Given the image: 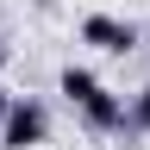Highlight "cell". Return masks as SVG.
Listing matches in <instances>:
<instances>
[{
  "label": "cell",
  "instance_id": "cell-1",
  "mask_svg": "<svg viewBox=\"0 0 150 150\" xmlns=\"http://www.w3.org/2000/svg\"><path fill=\"white\" fill-rule=\"evenodd\" d=\"M44 144H50V106L38 94H13L0 119V150H44Z\"/></svg>",
  "mask_w": 150,
  "mask_h": 150
},
{
  "label": "cell",
  "instance_id": "cell-2",
  "mask_svg": "<svg viewBox=\"0 0 150 150\" xmlns=\"http://www.w3.org/2000/svg\"><path fill=\"white\" fill-rule=\"evenodd\" d=\"M75 125H81L88 138H125V131H131V106H125V94H112L100 81L81 106H75Z\"/></svg>",
  "mask_w": 150,
  "mask_h": 150
},
{
  "label": "cell",
  "instance_id": "cell-3",
  "mask_svg": "<svg viewBox=\"0 0 150 150\" xmlns=\"http://www.w3.org/2000/svg\"><path fill=\"white\" fill-rule=\"evenodd\" d=\"M75 38H81L88 50H100V56H131V50H144V31L131 25V19H119V13H88L81 25H75Z\"/></svg>",
  "mask_w": 150,
  "mask_h": 150
},
{
  "label": "cell",
  "instance_id": "cell-4",
  "mask_svg": "<svg viewBox=\"0 0 150 150\" xmlns=\"http://www.w3.org/2000/svg\"><path fill=\"white\" fill-rule=\"evenodd\" d=\"M94 88H100V75H94L88 63H63V75H56V94H63V106H69V112L81 106Z\"/></svg>",
  "mask_w": 150,
  "mask_h": 150
},
{
  "label": "cell",
  "instance_id": "cell-5",
  "mask_svg": "<svg viewBox=\"0 0 150 150\" xmlns=\"http://www.w3.org/2000/svg\"><path fill=\"white\" fill-rule=\"evenodd\" d=\"M131 131H150V81L131 94Z\"/></svg>",
  "mask_w": 150,
  "mask_h": 150
},
{
  "label": "cell",
  "instance_id": "cell-6",
  "mask_svg": "<svg viewBox=\"0 0 150 150\" xmlns=\"http://www.w3.org/2000/svg\"><path fill=\"white\" fill-rule=\"evenodd\" d=\"M6 69H13V50H6V44H0V81H6Z\"/></svg>",
  "mask_w": 150,
  "mask_h": 150
},
{
  "label": "cell",
  "instance_id": "cell-7",
  "mask_svg": "<svg viewBox=\"0 0 150 150\" xmlns=\"http://www.w3.org/2000/svg\"><path fill=\"white\" fill-rule=\"evenodd\" d=\"M6 106H13V88H6V81H0V119H6Z\"/></svg>",
  "mask_w": 150,
  "mask_h": 150
},
{
  "label": "cell",
  "instance_id": "cell-8",
  "mask_svg": "<svg viewBox=\"0 0 150 150\" xmlns=\"http://www.w3.org/2000/svg\"><path fill=\"white\" fill-rule=\"evenodd\" d=\"M31 6H50V0H31Z\"/></svg>",
  "mask_w": 150,
  "mask_h": 150
}]
</instances>
